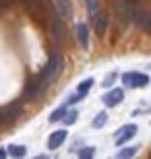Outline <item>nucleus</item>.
I'll list each match as a JSON object with an SVG mask.
<instances>
[{
    "label": "nucleus",
    "instance_id": "obj_1",
    "mask_svg": "<svg viewBox=\"0 0 151 159\" xmlns=\"http://www.w3.org/2000/svg\"><path fill=\"white\" fill-rule=\"evenodd\" d=\"M60 68H62V58H60L58 54H52L50 60H48V64L44 66V70H41V75H40V81L44 83V85L52 83L54 79H56V75L60 72Z\"/></svg>",
    "mask_w": 151,
    "mask_h": 159
},
{
    "label": "nucleus",
    "instance_id": "obj_2",
    "mask_svg": "<svg viewBox=\"0 0 151 159\" xmlns=\"http://www.w3.org/2000/svg\"><path fill=\"white\" fill-rule=\"evenodd\" d=\"M122 83H124V87H130V89H139V87H145V85H149V77L147 75H143V72H124L122 75Z\"/></svg>",
    "mask_w": 151,
    "mask_h": 159
},
{
    "label": "nucleus",
    "instance_id": "obj_3",
    "mask_svg": "<svg viewBox=\"0 0 151 159\" xmlns=\"http://www.w3.org/2000/svg\"><path fill=\"white\" fill-rule=\"evenodd\" d=\"M137 124H124L120 130H116V143L114 145H118V147H122V145H126L128 141H133L134 139V134H137Z\"/></svg>",
    "mask_w": 151,
    "mask_h": 159
},
{
    "label": "nucleus",
    "instance_id": "obj_4",
    "mask_svg": "<svg viewBox=\"0 0 151 159\" xmlns=\"http://www.w3.org/2000/svg\"><path fill=\"white\" fill-rule=\"evenodd\" d=\"M68 139V132L66 128H60V130H54L52 134L48 136V151H56L64 145V141Z\"/></svg>",
    "mask_w": 151,
    "mask_h": 159
},
{
    "label": "nucleus",
    "instance_id": "obj_5",
    "mask_svg": "<svg viewBox=\"0 0 151 159\" xmlns=\"http://www.w3.org/2000/svg\"><path fill=\"white\" fill-rule=\"evenodd\" d=\"M93 83H95L93 79H85L83 83H79V87H77V93H75V95H70L66 103H77V101L85 99V97H87V93H89V89L93 87Z\"/></svg>",
    "mask_w": 151,
    "mask_h": 159
},
{
    "label": "nucleus",
    "instance_id": "obj_6",
    "mask_svg": "<svg viewBox=\"0 0 151 159\" xmlns=\"http://www.w3.org/2000/svg\"><path fill=\"white\" fill-rule=\"evenodd\" d=\"M122 99H124V91H122V89H110V91L104 95V103L108 107H114V106H118V103H122Z\"/></svg>",
    "mask_w": 151,
    "mask_h": 159
},
{
    "label": "nucleus",
    "instance_id": "obj_7",
    "mask_svg": "<svg viewBox=\"0 0 151 159\" xmlns=\"http://www.w3.org/2000/svg\"><path fill=\"white\" fill-rule=\"evenodd\" d=\"M19 114H21V103H19V101H12V103H8L6 107L0 110V120L6 122V120L15 118V116H19Z\"/></svg>",
    "mask_w": 151,
    "mask_h": 159
},
{
    "label": "nucleus",
    "instance_id": "obj_8",
    "mask_svg": "<svg viewBox=\"0 0 151 159\" xmlns=\"http://www.w3.org/2000/svg\"><path fill=\"white\" fill-rule=\"evenodd\" d=\"M77 39L83 50H89V27L85 23H77Z\"/></svg>",
    "mask_w": 151,
    "mask_h": 159
},
{
    "label": "nucleus",
    "instance_id": "obj_9",
    "mask_svg": "<svg viewBox=\"0 0 151 159\" xmlns=\"http://www.w3.org/2000/svg\"><path fill=\"white\" fill-rule=\"evenodd\" d=\"M66 112H68V103H62V106H58L56 110L52 112V116H50V122H58V120H62L64 116H66Z\"/></svg>",
    "mask_w": 151,
    "mask_h": 159
},
{
    "label": "nucleus",
    "instance_id": "obj_10",
    "mask_svg": "<svg viewBox=\"0 0 151 159\" xmlns=\"http://www.w3.org/2000/svg\"><path fill=\"white\" fill-rule=\"evenodd\" d=\"M56 4H58V11L64 19H70L73 17V8H70V2L68 0H56Z\"/></svg>",
    "mask_w": 151,
    "mask_h": 159
},
{
    "label": "nucleus",
    "instance_id": "obj_11",
    "mask_svg": "<svg viewBox=\"0 0 151 159\" xmlns=\"http://www.w3.org/2000/svg\"><path fill=\"white\" fill-rule=\"evenodd\" d=\"M8 155L15 159H23L25 155H27V149L23 147V145H11L8 147Z\"/></svg>",
    "mask_w": 151,
    "mask_h": 159
},
{
    "label": "nucleus",
    "instance_id": "obj_12",
    "mask_svg": "<svg viewBox=\"0 0 151 159\" xmlns=\"http://www.w3.org/2000/svg\"><path fill=\"white\" fill-rule=\"evenodd\" d=\"M87 2V12H89V17H91V21L95 23L99 17V6H97V0H85Z\"/></svg>",
    "mask_w": 151,
    "mask_h": 159
},
{
    "label": "nucleus",
    "instance_id": "obj_13",
    "mask_svg": "<svg viewBox=\"0 0 151 159\" xmlns=\"http://www.w3.org/2000/svg\"><path fill=\"white\" fill-rule=\"evenodd\" d=\"M106 122H108V114H106V112H99L97 116L93 118L91 126H93L95 130H97V128H104V126H106Z\"/></svg>",
    "mask_w": 151,
    "mask_h": 159
},
{
    "label": "nucleus",
    "instance_id": "obj_14",
    "mask_svg": "<svg viewBox=\"0 0 151 159\" xmlns=\"http://www.w3.org/2000/svg\"><path fill=\"white\" fill-rule=\"evenodd\" d=\"M128 15H130V19H133L134 25L143 23V11H141L139 6H130V12H128Z\"/></svg>",
    "mask_w": 151,
    "mask_h": 159
},
{
    "label": "nucleus",
    "instance_id": "obj_15",
    "mask_svg": "<svg viewBox=\"0 0 151 159\" xmlns=\"http://www.w3.org/2000/svg\"><path fill=\"white\" fill-rule=\"evenodd\" d=\"M95 29H97L99 35H104V33H106V15H101V12H99L97 21H95Z\"/></svg>",
    "mask_w": 151,
    "mask_h": 159
},
{
    "label": "nucleus",
    "instance_id": "obj_16",
    "mask_svg": "<svg viewBox=\"0 0 151 159\" xmlns=\"http://www.w3.org/2000/svg\"><path fill=\"white\" fill-rule=\"evenodd\" d=\"M137 153H139V149H137V147H128V149H122L120 153H118V157H120V159H128V157H134Z\"/></svg>",
    "mask_w": 151,
    "mask_h": 159
},
{
    "label": "nucleus",
    "instance_id": "obj_17",
    "mask_svg": "<svg viewBox=\"0 0 151 159\" xmlns=\"http://www.w3.org/2000/svg\"><path fill=\"white\" fill-rule=\"evenodd\" d=\"M75 120H77V110H68V112H66V116L62 118V124H64V126H70Z\"/></svg>",
    "mask_w": 151,
    "mask_h": 159
},
{
    "label": "nucleus",
    "instance_id": "obj_18",
    "mask_svg": "<svg viewBox=\"0 0 151 159\" xmlns=\"http://www.w3.org/2000/svg\"><path fill=\"white\" fill-rule=\"evenodd\" d=\"M116 79H118V72H110V75L104 79V83H101V85H104V87H112V83L116 81Z\"/></svg>",
    "mask_w": 151,
    "mask_h": 159
},
{
    "label": "nucleus",
    "instance_id": "obj_19",
    "mask_svg": "<svg viewBox=\"0 0 151 159\" xmlns=\"http://www.w3.org/2000/svg\"><path fill=\"white\" fill-rule=\"evenodd\" d=\"M93 153H95V149H93V147H87V149H81V151H79V157H81V159H87V157H93Z\"/></svg>",
    "mask_w": 151,
    "mask_h": 159
},
{
    "label": "nucleus",
    "instance_id": "obj_20",
    "mask_svg": "<svg viewBox=\"0 0 151 159\" xmlns=\"http://www.w3.org/2000/svg\"><path fill=\"white\" fill-rule=\"evenodd\" d=\"M6 155H8V149H0V159L6 157Z\"/></svg>",
    "mask_w": 151,
    "mask_h": 159
},
{
    "label": "nucleus",
    "instance_id": "obj_21",
    "mask_svg": "<svg viewBox=\"0 0 151 159\" xmlns=\"http://www.w3.org/2000/svg\"><path fill=\"white\" fill-rule=\"evenodd\" d=\"M147 25H149V29H151V15L147 17Z\"/></svg>",
    "mask_w": 151,
    "mask_h": 159
}]
</instances>
